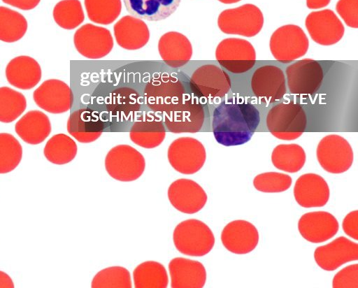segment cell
<instances>
[{
    "label": "cell",
    "mask_w": 358,
    "mask_h": 288,
    "mask_svg": "<svg viewBox=\"0 0 358 288\" xmlns=\"http://www.w3.org/2000/svg\"><path fill=\"white\" fill-rule=\"evenodd\" d=\"M260 122L259 110L248 102L228 101L214 110L212 129L216 141L224 146H235L249 141Z\"/></svg>",
    "instance_id": "cell-1"
},
{
    "label": "cell",
    "mask_w": 358,
    "mask_h": 288,
    "mask_svg": "<svg viewBox=\"0 0 358 288\" xmlns=\"http://www.w3.org/2000/svg\"><path fill=\"white\" fill-rule=\"evenodd\" d=\"M266 124L273 136L281 140L292 141L300 137L305 131L307 117L299 104L284 101L269 110Z\"/></svg>",
    "instance_id": "cell-2"
},
{
    "label": "cell",
    "mask_w": 358,
    "mask_h": 288,
    "mask_svg": "<svg viewBox=\"0 0 358 288\" xmlns=\"http://www.w3.org/2000/svg\"><path fill=\"white\" fill-rule=\"evenodd\" d=\"M143 94L147 106L152 110L164 113L180 104L187 93L177 77L162 73L150 80Z\"/></svg>",
    "instance_id": "cell-3"
},
{
    "label": "cell",
    "mask_w": 358,
    "mask_h": 288,
    "mask_svg": "<svg viewBox=\"0 0 358 288\" xmlns=\"http://www.w3.org/2000/svg\"><path fill=\"white\" fill-rule=\"evenodd\" d=\"M173 240L180 253L192 257L207 254L215 244V237L210 229L196 219L179 223L173 231Z\"/></svg>",
    "instance_id": "cell-4"
},
{
    "label": "cell",
    "mask_w": 358,
    "mask_h": 288,
    "mask_svg": "<svg viewBox=\"0 0 358 288\" xmlns=\"http://www.w3.org/2000/svg\"><path fill=\"white\" fill-rule=\"evenodd\" d=\"M264 15L262 10L252 3L222 11L217 18V26L227 34L252 37L262 30Z\"/></svg>",
    "instance_id": "cell-5"
},
{
    "label": "cell",
    "mask_w": 358,
    "mask_h": 288,
    "mask_svg": "<svg viewBox=\"0 0 358 288\" xmlns=\"http://www.w3.org/2000/svg\"><path fill=\"white\" fill-rule=\"evenodd\" d=\"M204 103L194 94H187L180 104L164 113L168 131L175 134L201 131L206 118Z\"/></svg>",
    "instance_id": "cell-6"
},
{
    "label": "cell",
    "mask_w": 358,
    "mask_h": 288,
    "mask_svg": "<svg viewBox=\"0 0 358 288\" xmlns=\"http://www.w3.org/2000/svg\"><path fill=\"white\" fill-rule=\"evenodd\" d=\"M309 41L304 31L295 24L278 28L271 35L269 48L273 57L287 64L305 55Z\"/></svg>",
    "instance_id": "cell-7"
},
{
    "label": "cell",
    "mask_w": 358,
    "mask_h": 288,
    "mask_svg": "<svg viewBox=\"0 0 358 288\" xmlns=\"http://www.w3.org/2000/svg\"><path fill=\"white\" fill-rule=\"evenodd\" d=\"M105 167L113 178L129 182L138 179L143 174L145 161L143 155L134 147L129 145H118L107 153Z\"/></svg>",
    "instance_id": "cell-8"
},
{
    "label": "cell",
    "mask_w": 358,
    "mask_h": 288,
    "mask_svg": "<svg viewBox=\"0 0 358 288\" xmlns=\"http://www.w3.org/2000/svg\"><path fill=\"white\" fill-rule=\"evenodd\" d=\"M189 85L193 94L206 103L224 97L231 89V80L219 66L205 64L194 71Z\"/></svg>",
    "instance_id": "cell-9"
},
{
    "label": "cell",
    "mask_w": 358,
    "mask_h": 288,
    "mask_svg": "<svg viewBox=\"0 0 358 288\" xmlns=\"http://www.w3.org/2000/svg\"><path fill=\"white\" fill-rule=\"evenodd\" d=\"M215 58L227 71L241 74L250 70L256 62V52L247 40L227 38L221 41L215 50Z\"/></svg>",
    "instance_id": "cell-10"
},
{
    "label": "cell",
    "mask_w": 358,
    "mask_h": 288,
    "mask_svg": "<svg viewBox=\"0 0 358 288\" xmlns=\"http://www.w3.org/2000/svg\"><path fill=\"white\" fill-rule=\"evenodd\" d=\"M168 159L172 167L183 174H193L203 166L206 153L203 145L192 137H180L169 145Z\"/></svg>",
    "instance_id": "cell-11"
},
{
    "label": "cell",
    "mask_w": 358,
    "mask_h": 288,
    "mask_svg": "<svg viewBox=\"0 0 358 288\" xmlns=\"http://www.w3.org/2000/svg\"><path fill=\"white\" fill-rule=\"evenodd\" d=\"M317 158L324 170L331 173L348 171L353 162V151L343 137L331 134L324 136L318 143Z\"/></svg>",
    "instance_id": "cell-12"
},
{
    "label": "cell",
    "mask_w": 358,
    "mask_h": 288,
    "mask_svg": "<svg viewBox=\"0 0 358 288\" xmlns=\"http://www.w3.org/2000/svg\"><path fill=\"white\" fill-rule=\"evenodd\" d=\"M286 77L287 85L291 94L310 96L320 89L324 73L318 62L303 59L287 67Z\"/></svg>",
    "instance_id": "cell-13"
},
{
    "label": "cell",
    "mask_w": 358,
    "mask_h": 288,
    "mask_svg": "<svg viewBox=\"0 0 358 288\" xmlns=\"http://www.w3.org/2000/svg\"><path fill=\"white\" fill-rule=\"evenodd\" d=\"M73 43L81 55L92 59L106 57L114 45L113 38L108 29L91 23L85 24L76 30Z\"/></svg>",
    "instance_id": "cell-14"
},
{
    "label": "cell",
    "mask_w": 358,
    "mask_h": 288,
    "mask_svg": "<svg viewBox=\"0 0 358 288\" xmlns=\"http://www.w3.org/2000/svg\"><path fill=\"white\" fill-rule=\"evenodd\" d=\"M305 25L312 40L324 46L338 43L345 32L344 25L330 9L310 13L306 18Z\"/></svg>",
    "instance_id": "cell-15"
},
{
    "label": "cell",
    "mask_w": 358,
    "mask_h": 288,
    "mask_svg": "<svg viewBox=\"0 0 358 288\" xmlns=\"http://www.w3.org/2000/svg\"><path fill=\"white\" fill-rule=\"evenodd\" d=\"M250 84L254 95L267 103L280 100L287 91L284 72L274 65L257 68L252 75Z\"/></svg>",
    "instance_id": "cell-16"
},
{
    "label": "cell",
    "mask_w": 358,
    "mask_h": 288,
    "mask_svg": "<svg viewBox=\"0 0 358 288\" xmlns=\"http://www.w3.org/2000/svg\"><path fill=\"white\" fill-rule=\"evenodd\" d=\"M33 98L39 108L54 114L67 112L73 101V92L69 86L57 79L44 81L34 92Z\"/></svg>",
    "instance_id": "cell-17"
},
{
    "label": "cell",
    "mask_w": 358,
    "mask_h": 288,
    "mask_svg": "<svg viewBox=\"0 0 358 288\" xmlns=\"http://www.w3.org/2000/svg\"><path fill=\"white\" fill-rule=\"evenodd\" d=\"M168 198L178 210L187 214L199 212L207 201V194L195 181L180 178L173 182L168 189Z\"/></svg>",
    "instance_id": "cell-18"
},
{
    "label": "cell",
    "mask_w": 358,
    "mask_h": 288,
    "mask_svg": "<svg viewBox=\"0 0 358 288\" xmlns=\"http://www.w3.org/2000/svg\"><path fill=\"white\" fill-rule=\"evenodd\" d=\"M314 258L323 270L332 271L341 265L358 259V244L341 236L315 249Z\"/></svg>",
    "instance_id": "cell-19"
},
{
    "label": "cell",
    "mask_w": 358,
    "mask_h": 288,
    "mask_svg": "<svg viewBox=\"0 0 358 288\" xmlns=\"http://www.w3.org/2000/svg\"><path fill=\"white\" fill-rule=\"evenodd\" d=\"M221 240L229 252L244 254L252 252L259 242L257 228L245 220H234L223 229Z\"/></svg>",
    "instance_id": "cell-20"
},
{
    "label": "cell",
    "mask_w": 358,
    "mask_h": 288,
    "mask_svg": "<svg viewBox=\"0 0 358 288\" xmlns=\"http://www.w3.org/2000/svg\"><path fill=\"white\" fill-rule=\"evenodd\" d=\"M298 229L306 240L319 243L334 237L338 230L336 217L328 212H310L302 215L299 220Z\"/></svg>",
    "instance_id": "cell-21"
},
{
    "label": "cell",
    "mask_w": 358,
    "mask_h": 288,
    "mask_svg": "<svg viewBox=\"0 0 358 288\" xmlns=\"http://www.w3.org/2000/svg\"><path fill=\"white\" fill-rule=\"evenodd\" d=\"M166 136L162 117L157 113L145 112L134 122L129 137L135 144L144 148L159 145Z\"/></svg>",
    "instance_id": "cell-22"
},
{
    "label": "cell",
    "mask_w": 358,
    "mask_h": 288,
    "mask_svg": "<svg viewBox=\"0 0 358 288\" xmlns=\"http://www.w3.org/2000/svg\"><path fill=\"white\" fill-rule=\"evenodd\" d=\"M296 202L304 208L324 206L329 199V188L325 180L315 173L301 175L294 187Z\"/></svg>",
    "instance_id": "cell-23"
},
{
    "label": "cell",
    "mask_w": 358,
    "mask_h": 288,
    "mask_svg": "<svg viewBox=\"0 0 358 288\" xmlns=\"http://www.w3.org/2000/svg\"><path fill=\"white\" fill-rule=\"evenodd\" d=\"M113 32L117 45L128 50L142 48L150 39V31L145 22L132 15L120 18L114 24Z\"/></svg>",
    "instance_id": "cell-24"
},
{
    "label": "cell",
    "mask_w": 358,
    "mask_h": 288,
    "mask_svg": "<svg viewBox=\"0 0 358 288\" xmlns=\"http://www.w3.org/2000/svg\"><path fill=\"white\" fill-rule=\"evenodd\" d=\"M172 288H201L206 280L203 265L195 260L176 257L169 264Z\"/></svg>",
    "instance_id": "cell-25"
},
{
    "label": "cell",
    "mask_w": 358,
    "mask_h": 288,
    "mask_svg": "<svg viewBox=\"0 0 358 288\" xmlns=\"http://www.w3.org/2000/svg\"><path fill=\"white\" fill-rule=\"evenodd\" d=\"M104 123L97 114L90 108L73 112L67 121V131L80 143H91L100 137Z\"/></svg>",
    "instance_id": "cell-26"
},
{
    "label": "cell",
    "mask_w": 358,
    "mask_h": 288,
    "mask_svg": "<svg viewBox=\"0 0 358 288\" xmlns=\"http://www.w3.org/2000/svg\"><path fill=\"white\" fill-rule=\"evenodd\" d=\"M158 51L162 60L172 68L186 64L193 53L189 40L178 31H168L163 34L158 42Z\"/></svg>",
    "instance_id": "cell-27"
},
{
    "label": "cell",
    "mask_w": 358,
    "mask_h": 288,
    "mask_svg": "<svg viewBox=\"0 0 358 288\" xmlns=\"http://www.w3.org/2000/svg\"><path fill=\"white\" fill-rule=\"evenodd\" d=\"M8 82L20 89H30L41 80L39 64L29 56H19L11 59L6 68Z\"/></svg>",
    "instance_id": "cell-28"
},
{
    "label": "cell",
    "mask_w": 358,
    "mask_h": 288,
    "mask_svg": "<svg viewBox=\"0 0 358 288\" xmlns=\"http://www.w3.org/2000/svg\"><path fill=\"white\" fill-rule=\"evenodd\" d=\"M131 15L148 21H160L172 15L181 0H122Z\"/></svg>",
    "instance_id": "cell-29"
},
{
    "label": "cell",
    "mask_w": 358,
    "mask_h": 288,
    "mask_svg": "<svg viewBox=\"0 0 358 288\" xmlns=\"http://www.w3.org/2000/svg\"><path fill=\"white\" fill-rule=\"evenodd\" d=\"M15 130L24 142L37 145L49 136L51 124L48 117L43 112L30 110L17 122Z\"/></svg>",
    "instance_id": "cell-30"
},
{
    "label": "cell",
    "mask_w": 358,
    "mask_h": 288,
    "mask_svg": "<svg viewBox=\"0 0 358 288\" xmlns=\"http://www.w3.org/2000/svg\"><path fill=\"white\" fill-rule=\"evenodd\" d=\"M141 97L133 89L122 87L114 90L108 97L106 108L117 122L134 119L141 107Z\"/></svg>",
    "instance_id": "cell-31"
},
{
    "label": "cell",
    "mask_w": 358,
    "mask_h": 288,
    "mask_svg": "<svg viewBox=\"0 0 358 288\" xmlns=\"http://www.w3.org/2000/svg\"><path fill=\"white\" fill-rule=\"evenodd\" d=\"M133 279L136 288H165L169 282L164 266L154 261H145L136 266Z\"/></svg>",
    "instance_id": "cell-32"
},
{
    "label": "cell",
    "mask_w": 358,
    "mask_h": 288,
    "mask_svg": "<svg viewBox=\"0 0 358 288\" xmlns=\"http://www.w3.org/2000/svg\"><path fill=\"white\" fill-rule=\"evenodd\" d=\"M271 161L278 169L296 173L300 171L306 161L304 150L297 144H281L273 150Z\"/></svg>",
    "instance_id": "cell-33"
},
{
    "label": "cell",
    "mask_w": 358,
    "mask_h": 288,
    "mask_svg": "<svg viewBox=\"0 0 358 288\" xmlns=\"http://www.w3.org/2000/svg\"><path fill=\"white\" fill-rule=\"evenodd\" d=\"M77 154V145L69 136L64 134L54 135L44 147L46 159L55 164H64L72 161Z\"/></svg>",
    "instance_id": "cell-34"
},
{
    "label": "cell",
    "mask_w": 358,
    "mask_h": 288,
    "mask_svg": "<svg viewBox=\"0 0 358 288\" xmlns=\"http://www.w3.org/2000/svg\"><path fill=\"white\" fill-rule=\"evenodd\" d=\"M27 30V21L20 13L0 6V41L13 43L21 39Z\"/></svg>",
    "instance_id": "cell-35"
},
{
    "label": "cell",
    "mask_w": 358,
    "mask_h": 288,
    "mask_svg": "<svg viewBox=\"0 0 358 288\" xmlns=\"http://www.w3.org/2000/svg\"><path fill=\"white\" fill-rule=\"evenodd\" d=\"M88 18L92 22L107 25L120 15L121 0H84Z\"/></svg>",
    "instance_id": "cell-36"
},
{
    "label": "cell",
    "mask_w": 358,
    "mask_h": 288,
    "mask_svg": "<svg viewBox=\"0 0 358 288\" xmlns=\"http://www.w3.org/2000/svg\"><path fill=\"white\" fill-rule=\"evenodd\" d=\"M55 22L64 29H73L82 24L85 14L79 0H62L53 9Z\"/></svg>",
    "instance_id": "cell-37"
},
{
    "label": "cell",
    "mask_w": 358,
    "mask_h": 288,
    "mask_svg": "<svg viewBox=\"0 0 358 288\" xmlns=\"http://www.w3.org/2000/svg\"><path fill=\"white\" fill-rule=\"evenodd\" d=\"M26 107V98L22 93L8 87H0V122H13L22 114Z\"/></svg>",
    "instance_id": "cell-38"
},
{
    "label": "cell",
    "mask_w": 358,
    "mask_h": 288,
    "mask_svg": "<svg viewBox=\"0 0 358 288\" xmlns=\"http://www.w3.org/2000/svg\"><path fill=\"white\" fill-rule=\"evenodd\" d=\"M22 157L20 142L11 134H0V173H7L14 170Z\"/></svg>",
    "instance_id": "cell-39"
},
{
    "label": "cell",
    "mask_w": 358,
    "mask_h": 288,
    "mask_svg": "<svg viewBox=\"0 0 358 288\" xmlns=\"http://www.w3.org/2000/svg\"><path fill=\"white\" fill-rule=\"evenodd\" d=\"M92 288H130L131 276L129 271L122 266H111L98 272L93 278Z\"/></svg>",
    "instance_id": "cell-40"
},
{
    "label": "cell",
    "mask_w": 358,
    "mask_h": 288,
    "mask_svg": "<svg viewBox=\"0 0 358 288\" xmlns=\"http://www.w3.org/2000/svg\"><path fill=\"white\" fill-rule=\"evenodd\" d=\"M292 182V178L287 174L267 172L257 175L254 178L253 185L258 191L277 193L288 189Z\"/></svg>",
    "instance_id": "cell-41"
},
{
    "label": "cell",
    "mask_w": 358,
    "mask_h": 288,
    "mask_svg": "<svg viewBox=\"0 0 358 288\" xmlns=\"http://www.w3.org/2000/svg\"><path fill=\"white\" fill-rule=\"evenodd\" d=\"M336 10L347 26L358 28V0H338Z\"/></svg>",
    "instance_id": "cell-42"
},
{
    "label": "cell",
    "mask_w": 358,
    "mask_h": 288,
    "mask_svg": "<svg viewBox=\"0 0 358 288\" xmlns=\"http://www.w3.org/2000/svg\"><path fill=\"white\" fill-rule=\"evenodd\" d=\"M332 285L334 288H357L358 265H350L341 270L334 276Z\"/></svg>",
    "instance_id": "cell-43"
},
{
    "label": "cell",
    "mask_w": 358,
    "mask_h": 288,
    "mask_svg": "<svg viewBox=\"0 0 358 288\" xmlns=\"http://www.w3.org/2000/svg\"><path fill=\"white\" fill-rule=\"evenodd\" d=\"M344 232L350 237L358 239V211L350 212L345 216L343 222Z\"/></svg>",
    "instance_id": "cell-44"
},
{
    "label": "cell",
    "mask_w": 358,
    "mask_h": 288,
    "mask_svg": "<svg viewBox=\"0 0 358 288\" xmlns=\"http://www.w3.org/2000/svg\"><path fill=\"white\" fill-rule=\"evenodd\" d=\"M2 1L19 9L28 10L36 7L41 0H2Z\"/></svg>",
    "instance_id": "cell-45"
},
{
    "label": "cell",
    "mask_w": 358,
    "mask_h": 288,
    "mask_svg": "<svg viewBox=\"0 0 358 288\" xmlns=\"http://www.w3.org/2000/svg\"><path fill=\"white\" fill-rule=\"evenodd\" d=\"M331 0H306V6L309 9H319L327 6Z\"/></svg>",
    "instance_id": "cell-46"
},
{
    "label": "cell",
    "mask_w": 358,
    "mask_h": 288,
    "mask_svg": "<svg viewBox=\"0 0 358 288\" xmlns=\"http://www.w3.org/2000/svg\"><path fill=\"white\" fill-rule=\"evenodd\" d=\"M0 287H14L11 278L2 271H0Z\"/></svg>",
    "instance_id": "cell-47"
},
{
    "label": "cell",
    "mask_w": 358,
    "mask_h": 288,
    "mask_svg": "<svg viewBox=\"0 0 358 288\" xmlns=\"http://www.w3.org/2000/svg\"><path fill=\"white\" fill-rule=\"evenodd\" d=\"M218 1L222 3L231 4V3H237L241 0H218Z\"/></svg>",
    "instance_id": "cell-48"
}]
</instances>
